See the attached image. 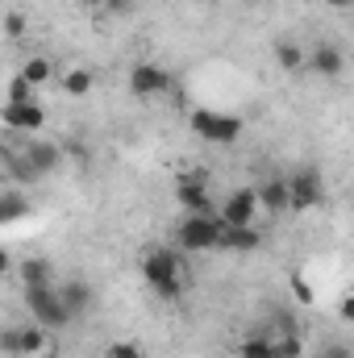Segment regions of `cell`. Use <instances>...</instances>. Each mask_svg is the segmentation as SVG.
<instances>
[{"instance_id":"6da1fadb","label":"cell","mask_w":354,"mask_h":358,"mask_svg":"<svg viewBox=\"0 0 354 358\" xmlns=\"http://www.w3.org/2000/svg\"><path fill=\"white\" fill-rule=\"evenodd\" d=\"M142 279H146V287H150L159 300H179L183 287H187L183 263H179L176 250H167V246H159V250H150V255L142 259Z\"/></svg>"},{"instance_id":"7a4b0ae2","label":"cell","mask_w":354,"mask_h":358,"mask_svg":"<svg viewBox=\"0 0 354 358\" xmlns=\"http://www.w3.org/2000/svg\"><path fill=\"white\" fill-rule=\"evenodd\" d=\"M187 125L208 146H234L242 138V121L234 113H217V108H192L187 113Z\"/></svg>"},{"instance_id":"3957f363","label":"cell","mask_w":354,"mask_h":358,"mask_svg":"<svg viewBox=\"0 0 354 358\" xmlns=\"http://www.w3.org/2000/svg\"><path fill=\"white\" fill-rule=\"evenodd\" d=\"M221 229L225 225L217 221V213H208V217L187 213L176 229V242H179V250H187V255H208V250H221Z\"/></svg>"},{"instance_id":"277c9868","label":"cell","mask_w":354,"mask_h":358,"mask_svg":"<svg viewBox=\"0 0 354 358\" xmlns=\"http://www.w3.org/2000/svg\"><path fill=\"white\" fill-rule=\"evenodd\" d=\"M25 308L34 313V321L50 334H59V329H67L71 325V313L63 308V300H59V292H55V283L50 287H25Z\"/></svg>"},{"instance_id":"5b68a950","label":"cell","mask_w":354,"mask_h":358,"mask_svg":"<svg viewBox=\"0 0 354 358\" xmlns=\"http://www.w3.org/2000/svg\"><path fill=\"white\" fill-rule=\"evenodd\" d=\"M283 183H288V213H309L325 200V183L313 167H300V171L283 176Z\"/></svg>"},{"instance_id":"8992f818","label":"cell","mask_w":354,"mask_h":358,"mask_svg":"<svg viewBox=\"0 0 354 358\" xmlns=\"http://www.w3.org/2000/svg\"><path fill=\"white\" fill-rule=\"evenodd\" d=\"M176 200L187 213H200L208 217L213 213V196H208V171H183L176 179Z\"/></svg>"},{"instance_id":"52a82bcc","label":"cell","mask_w":354,"mask_h":358,"mask_svg":"<svg viewBox=\"0 0 354 358\" xmlns=\"http://www.w3.org/2000/svg\"><path fill=\"white\" fill-rule=\"evenodd\" d=\"M0 121H4L8 129H17V134H38V129L46 125V108H42L38 100H4Z\"/></svg>"},{"instance_id":"ba28073f","label":"cell","mask_w":354,"mask_h":358,"mask_svg":"<svg viewBox=\"0 0 354 358\" xmlns=\"http://www.w3.org/2000/svg\"><path fill=\"white\" fill-rule=\"evenodd\" d=\"M171 88H176V80H171V71L159 67V63H138V67L129 71V92H134V96H167Z\"/></svg>"},{"instance_id":"9c48e42d","label":"cell","mask_w":354,"mask_h":358,"mask_svg":"<svg viewBox=\"0 0 354 358\" xmlns=\"http://www.w3.org/2000/svg\"><path fill=\"white\" fill-rule=\"evenodd\" d=\"M255 213H259V196H255V187H238V192L225 196L217 221H221V225H255Z\"/></svg>"},{"instance_id":"30bf717a","label":"cell","mask_w":354,"mask_h":358,"mask_svg":"<svg viewBox=\"0 0 354 358\" xmlns=\"http://www.w3.org/2000/svg\"><path fill=\"white\" fill-rule=\"evenodd\" d=\"M304 63H309V67H313V76H321V80H338V76L346 71V59H342V50H338V46H330V42L313 46V55H309Z\"/></svg>"},{"instance_id":"8fae6325","label":"cell","mask_w":354,"mask_h":358,"mask_svg":"<svg viewBox=\"0 0 354 358\" xmlns=\"http://www.w3.org/2000/svg\"><path fill=\"white\" fill-rule=\"evenodd\" d=\"M55 292H59L63 308L71 313V321L88 313V304H92V287L84 283V279H63V283H55Z\"/></svg>"},{"instance_id":"7c38bea8","label":"cell","mask_w":354,"mask_h":358,"mask_svg":"<svg viewBox=\"0 0 354 358\" xmlns=\"http://www.w3.org/2000/svg\"><path fill=\"white\" fill-rule=\"evenodd\" d=\"M263 246V234L255 225H225L221 229V250H234V255H250Z\"/></svg>"},{"instance_id":"4fadbf2b","label":"cell","mask_w":354,"mask_h":358,"mask_svg":"<svg viewBox=\"0 0 354 358\" xmlns=\"http://www.w3.org/2000/svg\"><path fill=\"white\" fill-rule=\"evenodd\" d=\"M255 196H259V208L263 213H288V183H283V176H271L263 179L259 187H255Z\"/></svg>"},{"instance_id":"5bb4252c","label":"cell","mask_w":354,"mask_h":358,"mask_svg":"<svg viewBox=\"0 0 354 358\" xmlns=\"http://www.w3.org/2000/svg\"><path fill=\"white\" fill-rule=\"evenodd\" d=\"M25 163L34 167V176H46V171H55L63 163V150L55 142H29L25 146Z\"/></svg>"},{"instance_id":"9a60e30c","label":"cell","mask_w":354,"mask_h":358,"mask_svg":"<svg viewBox=\"0 0 354 358\" xmlns=\"http://www.w3.org/2000/svg\"><path fill=\"white\" fill-rule=\"evenodd\" d=\"M17 275H21V287H50L55 283L50 259H21L17 263Z\"/></svg>"},{"instance_id":"2e32d148","label":"cell","mask_w":354,"mask_h":358,"mask_svg":"<svg viewBox=\"0 0 354 358\" xmlns=\"http://www.w3.org/2000/svg\"><path fill=\"white\" fill-rule=\"evenodd\" d=\"M34 213V204H29V196H21V192H4L0 196V225H13V221H25Z\"/></svg>"},{"instance_id":"e0dca14e","label":"cell","mask_w":354,"mask_h":358,"mask_svg":"<svg viewBox=\"0 0 354 358\" xmlns=\"http://www.w3.org/2000/svg\"><path fill=\"white\" fill-rule=\"evenodd\" d=\"M29 88H42V84H50L55 80V67H50V59H42V55H34V59H25L21 63V71H17Z\"/></svg>"},{"instance_id":"ac0fdd59","label":"cell","mask_w":354,"mask_h":358,"mask_svg":"<svg viewBox=\"0 0 354 358\" xmlns=\"http://www.w3.org/2000/svg\"><path fill=\"white\" fill-rule=\"evenodd\" d=\"M17 342H21V358L25 355H42V350H46V329H42L38 321L17 325Z\"/></svg>"},{"instance_id":"d6986e66","label":"cell","mask_w":354,"mask_h":358,"mask_svg":"<svg viewBox=\"0 0 354 358\" xmlns=\"http://www.w3.org/2000/svg\"><path fill=\"white\" fill-rule=\"evenodd\" d=\"M271 350H275V358H300L304 355V338L296 329H283L279 338H271Z\"/></svg>"},{"instance_id":"ffe728a7","label":"cell","mask_w":354,"mask_h":358,"mask_svg":"<svg viewBox=\"0 0 354 358\" xmlns=\"http://www.w3.org/2000/svg\"><path fill=\"white\" fill-rule=\"evenodd\" d=\"M59 84H63V92H67V96H88L92 84H96V76H92L88 67H76V71H67Z\"/></svg>"},{"instance_id":"44dd1931","label":"cell","mask_w":354,"mask_h":358,"mask_svg":"<svg viewBox=\"0 0 354 358\" xmlns=\"http://www.w3.org/2000/svg\"><path fill=\"white\" fill-rule=\"evenodd\" d=\"M275 63H279L283 71H300V67H304V50H300L296 42H275Z\"/></svg>"},{"instance_id":"7402d4cb","label":"cell","mask_w":354,"mask_h":358,"mask_svg":"<svg viewBox=\"0 0 354 358\" xmlns=\"http://www.w3.org/2000/svg\"><path fill=\"white\" fill-rule=\"evenodd\" d=\"M238 358H275V350H271V338H263V334L246 338V342L238 346Z\"/></svg>"},{"instance_id":"603a6c76","label":"cell","mask_w":354,"mask_h":358,"mask_svg":"<svg viewBox=\"0 0 354 358\" xmlns=\"http://www.w3.org/2000/svg\"><path fill=\"white\" fill-rule=\"evenodd\" d=\"M0 355H13V358H21V342H17V325H8V329H0Z\"/></svg>"},{"instance_id":"cb8c5ba5","label":"cell","mask_w":354,"mask_h":358,"mask_svg":"<svg viewBox=\"0 0 354 358\" xmlns=\"http://www.w3.org/2000/svg\"><path fill=\"white\" fill-rule=\"evenodd\" d=\"M108 358H146V355H142L138 342H113L108 346Z\"/></svg>"},{"instance_id":"d4e9b609","label":"cell","mask_w":354,"mask_h":358,"mask_svg":"<svg viewBox=\"0 0 354 358\" xmlns=\"http://www.w3.org/2000/svg\"><path fill=\"white\" fill-rule=\"evenodd\" d=\"M8 100H34V88H29L21 76H13V80H8Z\"/></svg>"},{"instance_id":"484cf974","label":"cell","mask_w":354,"mask_h":358,"mask_svg":"<svg viewBox=\"0 0 354 358\" xmlns=\"http://www.w3.org/2000/svg\"><path fill=\"white\" fill-rule=\"evenodd\" d=\"M4 34H8V38H21V34H25V17H21V13H8V17H4Z\"/></svg>"},{"instance_id":"4316f807","label":"cell","mask_w":354,"mask_h":358,"mask_svg":"<svg viewBox=\"0 0 354 358\" xmlns=\"http://www.w3.org/2000/svg\"><path fill=\"white\" fill-rule=\"evenodd\" d=\"M321 358H351V346H346V342H334V346H325Z\"/></svg>"},{"instance_id":"83f0119b","label":"cell","mask_w":354,"mask_h":358,"mask_svg":"<svg viewBox=\"0 0 354 358\" xmlns=\"http://www.w3.org/2000/svg\"><path fill=\"white\" fill-rule=\"evenodd\" d=\"M338 317H342V321H351V317H354V304H351V296H342V304H338Z\"/></svg>"},{"instance_id":"f1b7e54d","label":"cell","mask_w":354,"mask_h":358,"mask_svg":"<svg viewBox=\"0 0 354 358\" xmlns=\"http://www.w3.org/2000/svg\"><path fill=\"white\" fill-rule=\"evenodd\" d=\"M8 271H13V259H8V250L0 246V275H8Z\"/></svg>"},{"instance_id":"f546056e","label":"cell","mask_w":354,"mask_h":358,"mask_svg":"<svg viewBox=\"0 0 354 358\" xmlns=\"http://www.w3.org/2000/svg\"><path fill=\"white\" fill-rule=\"evenodd\" d=\"M325 4H330V8H351L354 0H325Z\"/></svg>"},{"instance_id":"4dcf8cb0","label":"cell","mask_w":354,"mask_h":358,"mask_svg":"<svg viewBox=\"0 0 354 358\" xmlns=\"http://www.w3.org/2000/svg\"><path fill=\"white\" fill-rule=\"evenodd\" d=\"M84 4H92V8H104V4H108V0H84Z\"/></svg>"}]
</instances>
